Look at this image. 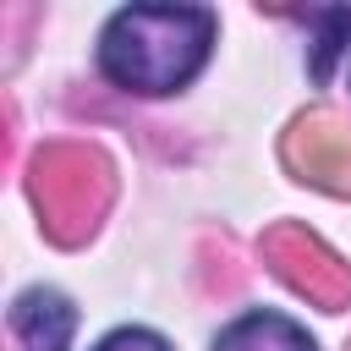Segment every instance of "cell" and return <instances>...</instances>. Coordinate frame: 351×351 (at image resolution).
Instances as JSON below:
<instances>
[{"instance_id":"6da1fadb","label":"cell","mask_w":351,"mask_h":351,"mask_svg":"<svg viewBox=\"0 0 351 351\" xmlns=\"http://www.w3.org/2000/svg\"><path fill=\"white\" fill-rule=\"evenodd\" d=\"M214 44V11L203 5H126L99 33V66L126 93L186 88Z\"/></svg>"},{"instance_id":"7a4b0ae2","label":"cell","mask_w":351,"mask_h":351,"mask_svg":"<svg viewBox=\"0 0 351 351\" xmlns=\"http://www.w3.org/2000/svg\"><path fill=\"white\" fill-rule=\"evenodd\" d=\"M11 335L22 351H66L71 335H77V307L49 291V285H33L11 302Z\"/></svg>"},{"instance_id":"3957f363","label":"cell","mask_w":351,"mask_h":351,"mask_svg":"<svg viewBox=\"0 0 351 351\" xmlns=\"http://www.w3.org/2000/svg\"><path fill=\"white\" fill-rule=\"evenodd\" d=\"M214 351H318L313 346V335L296 324V318H285V313H241L219 340H214Z\"/></svg>"},{"instance_id":"277c9868","label":"cell","mask_w":351,"mask_h":351,"mask_svg":"<svg viewBox=\"0 0 351 351\" xmlns=\"http://www.w3.org/2000/svg\"><path fill=\"white\" fill-rule=\"evenodd\" d=\"M318 44H313V77L318 82H329V71H335V55L346 49V38H351V11H318Z\"/></svg>"},{"instance_id":"5b68a950","label":"cell","mask_w":351,"mask_h":351,"mask_svg":"<svg viewBox=\"0 0 351 351\" xmlns=\"http://www.w3.org/2000/svg\"><path fill=\"white\" fill-rule=\"evenodd\" d=\"M93 351H170L154 329H115V335H104Z\"/></svg>"}]
</instances>
